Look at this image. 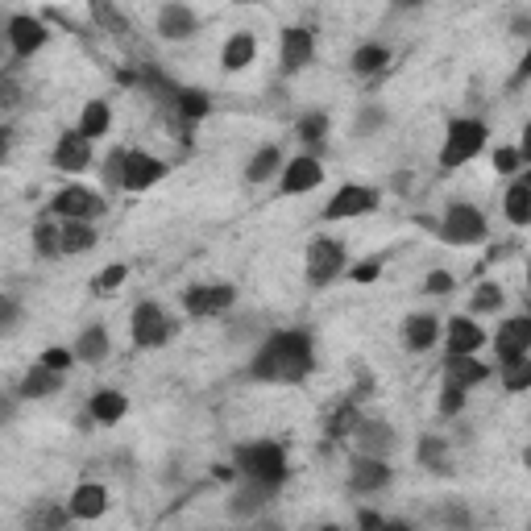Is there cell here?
Segmentation results:
<instances>
[{"label":"cell","instance_id":"bcb514c9","mask_svg":"<svg viewBox=\"0 0 531 531\" xmlns=\"http://www.w3.org/2000/svg\"><path fill=\"white\" fill-rule=\"evenodd\" d=\"M125 278H129V266H125V262H108V266L96 274V283H92V287H96V291H117V287L125 283Z\"/></svg>","mask_w":531,"mask_h":531},{"label":"cell","instance_id":"7dc6e473","mask_svg":"<svg viewBox=\"0 0 531 531\" xmlns=\"http://www.w3.org/2000/svg\"><path fill=\"white\" fill-rule=\"evenodd\" d=\"M38 361H42V366H50V370H59V374H67V370L75 366V353H71L67 345H50V349H46V353H42Z\"/></svg>","mask_w":531,"mask_h":531},{"label":"cell","instance_id":"b9f144b4","mask_svg":"<svg viewBox=\"0 0 531 531\" xmlns=\"http://www.w3.org/2000/svg\"><path fill=\"white\" fill-rule=\"evenodd\" d=\"M527 154L519 150V146H498L494 150V171L498 175H519V171H527Z\"/></svg>","mask_w":531,"mask_h":531},{"label":"cell","instance_id":"f35d334b","mask_svg":"<svg viewBox=\"0 0 531 531\" xmlns=\"http://www.w3.org/2000/svg\"><path fill=\"white\" fill-rule=\"evenodd\" d=\"M502 303H507V291H502V283H478V287H473V299H469V307L478 316L502 312Z\"/></svg>","mask_w":531,"mask_h":531},{"label":"cell","instance_id":"30bf717a","mask_svg":"<svg viewBox=\"0 0 531 531\" xmlns=\"http://www.w3.org/2000/svg\"><path fill=\"white\" fill-rule=\"evenodd\" d=\"M312 59H316V34L307 30V25H287L283 46H278V71H283V79L307 71Z\"/></svg>","mask_w":531,"mask_h":531},{"label":"cell","instance_id":"ab89813d","mask_svg":"<svg viewBox=\"0 0 531 531\" xmlns=\"http://www.w3.org/2000/svg\"><path fill=\"white\" fill-rule=\"evenodd\" d=\"M100 183H104V191H121V175H125V146H117V150H108L104 158H100Z\"/></svg>","mask_w":531,"mask_h":531},{"label":"cell","instance_id":"e575fe53","mask_svg":"<svg viewBox=\"0 0 531 531\" xmlns=\"http://www.w3.org/2000/svg\"><path fill=\"white\" fill-rule=\"evenodd\" d=\"M295 137L307 146V154H324V146H328V113H303L299 121H295Z\"/></svg>","mask_w":531,"mask_h":531},{"label":"cell","instance_id":"ba28073f","mask_svg":"<svg viewBox=\"0 0 531 531\" xmlns=\"http://www.w3.org/2000/svg\"><path fill=\"white\" fill-rule=\"evenodd\" d=\"M233 307H237V287H229V283H195L183 291V312L195 320L229 316Z\"/></svg>","mask_w":531,"mask_h":531},{"label":"cell","instance_id":"6f0895ef","mask_svg":"<svg viewBox=\"0 0 531 531\" xmlns=\"http://www.w3.org/2000/svg\"><path fill=\"white\" fill-rule=\"evenodd\" d=\"M390 187H395V191H407V187H411V171L395 175V179H390Z\"/></svg>","mask_w":531,"mask_h":531},{"label":"cell","instance_id":"f6af8a7d","mask_svg":"<svg viewBox=\"0 0 531 531\" xmlns=\"http://www.w3.org/2000/svg\"><path fill=\"white\" fill-rule=\"evenodd\" d=\"M17 324H21V303L0 291V337H13Z\"/></svg>","mask_w":531,"mask_h":531},{"label":"cell","instance_id":"d6986e66","mask_svg":"<svg viewBox=\"0 0 531 531\" xmlns=\"http://www.w3.org/2000/svg\"><path fill=\"white\" fill-rule=\"evenodd\" d=\"M440 337H444V349H449V353H478L490 341L486 328L473 316H453L449 324L440 328Z\"/></svg>","mask_w":531,"mask_h":531},{"label":"cell","instance_id":"681fc988","mask_svg":"<svg viewBox=\"0 0 531 531\" xmlns=\"http://www.w3.org/2000/svg\"><path fill=\"white\" fill-rule=\"evenodd\" d=\"M67 519H71L67 507H38V511H30V523L34 527H63Z\"/></svg>","mask_w":531,"mask_h":531},{"label":"cell","instance_id":"f5cc1de1","mask_svg":"<svg viewBox=\"0 0 531 531\" xmlns=\"http://www.w3.org/2000/svg\"><path fill=\"white\" fill-rule=\"evenodd\" d=\"M17 395H5V390H0V428H9L13 424V415H17Z\"/></svg>","mask_w":531,"mask_h":531},{"label":"cell","instance_id":"836d02e7","mask_svg":"<svg viewBox=\"0 0 531 531\" xmlns=\"http://www.w3.org/2000/svg\"><path fill=\"white\" fill-rule=\"evenodd\" d=\"M88 142H100V137L113 129V108H108V100H88L79 113V125H75Z\"/></svg>","mask_w":531,"mask_h":531},{"label":"cell","instance_id":"7bdbcfd3","mask_svg":"<svg viewBox=\"0 0 531 531\" xmlns=\"http://www.w3.org/2000/svg\"><path fill=\"white\" fill-rule=\"evenodd\" d=\"M382 125H386V108H382V104H366V108L357 113V121H353V133H357V137H374Z\"/></svg>","mask_w":531,"mask_h":531},{"label":"cell","instance_id":"816d5d0a","mask_svg":"<svg viewBox=\"0 0 531 531\" xmlns=\"http://www.w3.org/2000/svg\"><path fill=\"white\" fill-rule=\"evenodd\" d=\"M436 519H440V523H453V527H469V523H473L469 507H444V511H436Z\"/></svg>","mask_w":531,"mask_h":531},{"label":"cell","instance_id":"5bb4252c","mask_svg":"<svg viewBox=\"0 0 531 531\" xmlns=\"http://www.w3.org/2000/svg\"><path fill=\"white\" fill-rule=\"evenodd\" d=\"M390 482H395V469L382 457H366L357 453L349 461V494H382Z\"/></svg>","mask_w":531,"mask_h":531},{"label":"cell","instance_id":"484cf974","mask_svg":"<svg viewBox=\"0 0 531 531\" xmlns=\"http://www.w3.org/2000/svg\"><path fill=\"white\" fill-rule=\"evenodd\" d=\"M125 411H129V399L121 395L117 386H100L96 395L88 399V415H92V424H104V428L121 424V419H125Z\"/></svg>","mask_w":531,"mask_h":531},{"label":"cell","instance_id":"603a6c76","mask_svg":"<svg viewBox=\"0 0 531 531\" xmlns=\"http://www.w3.org/2000/svg\"><path fill=\"white\" fill-rule=\"evenodd\" d=\"M440 320L432 316V312H411L407 320H403V345L411 349V353H428V349H436V341H440Z\"/></svg>","mask_w":531,"mask_h":531},{"label":"cell","instance_id":"94428289","mask_svg":"<svg viewBox=\"0 0 531 531\" xmlns=\"http://www.w3.org/2000/svg\"><path fill=\"white\" fill-rule=\"evenodd\" d=\"M233 5H270V0H233Z\"/></svg>","mask_w":531,"mask_h":531},{"label":"cell","instance_id":"9f6ffc18","mask_svg":"<svg viewBox=\"0 0 531 531\" xmlns=\"http://www.w3.org/2000/svg\"><path fill=\"white\" fill-rule=\"evenodd\" d=\"M357 523H361V527H386V519H382V515H374V511H361V515H357Z\"/></svg>","mask_w":531,"mask_h":531},{"label":"cell","instance_id":"1f68e13d","mask_svg":"<svg viewBox=\"0 0 531 531\" xmlns=\"http://www.w3.org/2000/svg\"><path fill=\"white\" fill-rule=\"evenodd\" d=\"M386 67H390V50L378 46V42L357 46V50H353V59H349V71H353L357 79H378Z\"/></svg>","mask_w":531,"mask_h":531},{"label":"cell","instance_id":"9c48e42d","mask_svg":"<svg viewBox=\"0 0 531 531\" xmlns=\"http://www.w3.org/2000/svg\"><path fill=\"white\" fill-rule=\"evenodd\" d=\"M50 216H59V220H96V216H104V200H100V191H92V187L67 183L63 191L50 195Z\"/></svg>","mask_w":531,"mask_h":531},{"label":"cell","instance_id":"e0dca14e","mask_svg":"<svg viewBox=\"0 0 531 531\" xmlns=\"http://www.w3.org/2000/svg\"><path fill=\"white\" fill-rule=\"evenodd\" d=\"M195 30H200V17H195V9L183 5V0H166L158 9V34L166 42H187V38H195Z\"/></svg>","mask_w":531,"mask_h":531},{"label":"cell","instance_id":"6da1fadb","mask_svg":"<svg viewBox=\"0 0 531 531\" xmlns=\"http://www.w3.org/2000/svg\"><path fill=\"white\" fill-rule=\"evenodd\" d=\"M254 382L266 386H299L316 374V337L307 328H274L262 337V345L249 357Z\"/></svg>","mask_w":531,"mask_h":531},{"label":"cell","instance_id":"7c38bea8","mask_svg":"<svg viewBox=\"0 0 531 531\" xmlns=\"http://www.w3.org/2000/svg\"><path fill=\"white\" fill-rule=\"evenodd\" d=\"M324 183V162L316 154H295L278 171V195H307Z\"/></svg>","mask_w":531,"mask_h":531},{"label":"cell","instance_id":"7402d4cb","mask_svg":"<svg viewBox=\"0 0 531 531\" xmlns=\"http://www.w3.org/2000/svg\"><path fill=\"white\" fill-rule=\"evenodd\" d=\"M108 502H113V498H108V490L100 482H79L71 490V498H67V511H71V519L92 523V519H100L108 511Z\"/></svg>","mask_w":531,"mask_h":531},{"label":"cell","instance_id":"52a82bcc","mask_svg":"<svg viewBox=\"0 0 531 531\" xmlns=\"http://www.w3.org/2000/svg\"><path fill=\"white\" fill-rule=\"evenodd\" d=\"M382 204V191L378 187H366V183H345L332 191V200L324 204L320 220H328V225H337V220H357V216H370L378 212Z\"/></svg>","mask_w":531,"mask_h":531},{"label":"cell","instance_id":"44dd1931","mask_svg":"<svg viewBox=\"0 0 531 531\" xmlns=\"http://www.w3.org/2000/svg\"><path fill=\"white\" fill-rule=\"evenodd\" d=\"M274 494H278V486H266V482L245 478V486L233 490V498H229V515H233V519H254L258 511L270 507Z\"/></svg>","mask_w":531,"mask_h":531},{"label":"cell","instance_id":"cb8c5ba5","mask_svg":"<svg viewBox=\"0 0 531 531\" xmlns=\"http://www.w3.org/2000/svg\"><path fill=\"white\" fill-rule=\"evenodd\" d=\"M502 212H507V220L515 229L531 225V175L527 171L511 175V187H507V195H502Z\"/></svg>","mask_w":531,"mask_h":531},{"label":"cell","instance_id":"d4e9b609","mask_svg":"<svg viewBox=\"0 0 531 531\" xmlns=\"http://www.w3.org/2000/svg\"><path fill=\"white\" fill-rule=\"evenodd\" d=\"M63 378H67V374H59V370L42 366V361H34V366L25 370L21 386H17V399H50V395H59V390H63Z\"/></svg>","mask_w":531,"mask_h":531},{"label":"cell","instance_id":"74e56055","mask_svg":"<svg viewBox=\"0 0 531 531\" xmlns=\"http://www.w3.org/2000/svg\"><path fill=\"white\" fill-rule=\"evenodd\" d=\"M92 17L104 34H113V38H129V21L113 9V0H92Z\"/></svg>","mask_w":531,"mask_h":531},{"label":"cell","instance_id":"91938a15","mask_svg":"<svg viewBox=\"0 0 531 531\" xmlns=\"http://www.w3.org/2000/svg\"><path fill=\"white\" fill-rule=\"evenodd\" d=\"M395 5H403V9H415V5H424V0H395Z\"/></svg>","mask_w":531,"mask_h":531},{"label":"cell","instance_id":"7a4b0ae2","mask_svg":"<svg viewBox=\"0 0 531 531\" xmlns=\"http://www.w3.org/2000/svg\"><path fill=\"white\" fill-rule=\"evenodd\" d=\"M233 469L237 478H254V482H266V486H283L287 482V449L278 440H249V444H237L233 453Z\"/></svg>","mask_w":531,"mask_h":531},{"label":"cell","instance_id":"db71d44e","mask_svg":"<svg viewBox=\"0 0 531 531\" xmlns=\"http://www.w3.org/2000/svg\"><path fill=\"white\" fill-rule=\"evenodd\" d=\"M17 83L9 79V75H0V108H17Z\"/></svg>","mask_w":531,"mask_h":531},{"label":"cell","instance_id":"9a60e30c","mask_svg":"<svg viewBox=\"0 0 531 531\" xmlns=\"http://www.w3.org/2000/svg\"><path fill=\"white\" fill-rule=\"evenodd\" d=\"M50 166L63 175H83L92 171V142L83 137L79 129H67L59 142H54V154H50Z\"/></svg>","mask_w":531,"mask_h":531},{"label":"cell","instance_id":"3957f363","mask_svg":"<svg viewBox=\"0 0 531 531\" xmlns=\"http://www.w3.org/2000/svg\"><path fill=\"white\" fill-rule=\"evenodd\" d=\"M490 142V129L478 117H457L449 121V133H444L440 146V171H461L465 162H473Z\"/></svg>","mask_w":531,"mask_h":531},{"label":"cell","instance_id":"f907efd6","mask_svg":"<svg viewBox=\"0 0 531 531\" xmlns=\"http://www.w3.org/2000/svg\"><path fill=\"white\" fill-rule=\"evenodd\" d=\"M453 287H457V278H453L449 270H432V274L424 278V291L436 295V299H440V295H453Z\"/></svg>","mask_w":531,"mask_h":531},{"label":"cell","instance_id":"680465c9","mask_svg":"<svg viewBox=\"0 0 531 531\" xmlns=\"http://www.w3.org/2000/svg\"><path fill=\"white\" fill-rule=\"evenodd\" d=\"M5 154H9V133L0 129V162H5Z\"/></svg>","mask_w":531,"mask_h":531},{"label":"cell","instance_id":"8d00e7d4","mask_svg":"<svg viewBox=\"0 0 531 531\" xmlns=\"http://www.w3.org/2000/svg\"><path fill=\"white\" fill-rule=\"evenodd\" d=\"M357 419H361V411H357V399L341 403V407H337V415H328L324 436H328V440H345V436L357 428Z\"/></svg>","mask_w":531,"mask_h":531},{"label":"cell","instance_id":"60d3db41","mask_svg":"<svg viewBox=\"0 0 531 531\" xmlns=\"http://www.w3.org/2000/svg\"><path fill=\"white\" fill-rule=\"evenodd\" d=\"M34 254L38 258H63V249H59V225H54V220H38V225H34Z\"/></svg>","mask_w":531,"mask_h":531},{"label":"cell","instance_id":"11a10c76","mask_svg":"<svg viewBox=\"0 0 531 531\" xmlns=\"http://www.w3.org/2000/svg\"><path fill=\"white\" fill-rule=\"evenodd\" d=\"M511 34H515V38H527V34H531V17H527V13H519V17L511 21Z\"/></svg>","mask_w":531,"mask_h":531},{"label":"cell","instance_id":"ee69618b","mask_svg":"<svg viewBox=\"0 0 531 531\" xmlns=\"http://www.w3.org/2000/svg\"><path fill=\"white\" fill-rule=\"evenodd\" d=\"M465 403H469V390H461L457 382H444L440 386V415H461L465 411Z\"/></svg>","mask_w":531,"mask_h":531},{"label":"cell","instance_id":"2e32d148","mask_svg":"<svg viewBox=\"0 0 531 531\" xmlns=\"http://www.w3.org/2000/svg\"><path fill=\"white\" fill-rule=\"evenodd\" d=\"M46 42H50V30H46V21H42V17H34V13H17V17L9 21V46H13L17 59H34V54H38Z\"/></svg>","mask_w":531,"mask_h":531},{"label":"cell","instance_id":"ffe728a7","mask_svg":"<svg viewBox=\"0 0 531 531\" xmlns=\"http://www.w3.org/2000/svg\"><path fill=\"white\" fill-rule=\"evenodd\" d=\"M444 382H457L461 390H478L490 382V366L478 361V353H449L444 357Z\"/></svg>","mask_w":531,"mask_h":531},{"label":"cell","instance_id":"4fadbf2b","mask_svg":"<svg viewBox=\"0 0 531 531\" xmlns=\"http://www.w3.org/2000/svg\"><path fill=\"white\" fill-rule=\"evenodd\" d=\"M349 436H353V444H357V453H366V457L390 461V457H395V449H399V432L390 428L386 419H366V415H361L357 428H353Z\"/></svg>","mask_w":531,"mask_h":531},{"label":"cell","instance_id":"277c9868","mask_svg":"<svg viewBox=\"0 0 531 531\" xmlns=\"http://www.w3.org/2000/svg\"><path fill=\"white\" fill-rule=\"evenodd\" d=\"M129 337H133L137 349H162V345H171L179 337V320L166 316L162 303L142 299L133 307V316H129Z\"/></svg>","mask_w":531,"mask_h":531},{"label":"cell","instance_id":"ac0fdd59","mask_svg":"<svg viewBox=\"0 0 531 531\" xmlns=\"http://www.w3.org/2000/svg\"><path fill=\"white\" fill-rule=\"evenodd\" d=\"M531 353V316H511L498 324V337H494V357L498 361H511Z\"/></svg>","mask_w":531,"mask_h":531},{"label":"cell","instance_id":"8fae6325","mask_svg":"<svg viewBox=\"0 0 531 531\" xmlns=\"http://www.w3.org/2000/svg\"><path fill=\"white\" fill-rule=\"evenodd\" d=\"M166 166L158 154H150V150H125V175H121V191H150V187H158L162 179H166Z\"/></svg>","mask_w":531,"mask_h":531},{"label":"cell","instance_id":"f546056e","mask_svg":"<svg viewBox=\"0 0 531 531\" xmlns=\"http://www.w3.org/2000/svg\"><path fill=\"white\" fill-rule=\"evenodd\" d=\"M171 108L179 113L183 125H195V121H204V117L212 113V96H208L204 88H175Z\"/></svg>","mask_w":531,"mask_h":531},{"label":"cell","instance_id":"8992f818","mask_svg":"<svg viewBox=\"0 0 531 531\" xmlns=\"http://www.w3.org/2000/svg\"><path fill=\"white\" fill-rule=\"evenodd\" d=\"M349 266V249L337 237H316L303 254V274L312 287H332Z\"/></svg>","mask_w":531,"mask_h":531},{"label":"cell","instance_id":"c3c4849f","mask_svg":"<svg viewBox=\"0 0 531 531\" xmlns=\"http://www.w3.org/2000/svg\"><path fill=\"white\" fill-rule=\"evenodd\" d=\"M345 274L353 278V283H374V278L382 274V258L374 254V258H361L357 266H345Z\"/></svg>","mask_w":531,"mask_h":531},{"label":"cell","instance_id":"5b68a950","mask_svg":"<svg viewBox=\"0 0 531 531\" xmlns=\"http://www.w3.org/2000/svg\"><path fill=\"white\" fill-rule=\"evenodd\" d=\"M444 245H457V249H465V245H482L486 237H490V225H486V216H482V208H473V204H449V212H444L440 220H436V229H432Z\"/></svg>","mask_w":531,"mask_h":531},{"label":"cell","instance_id":"d6a6232c","mask_svg":"<svg viewBox=\"0 0 531 531\" xmlns=\"http://www.w3.org/2000/svg\"><path fill=\"white\" fill-rule=\"evenodd\" d=\"M278 171H283V150H278V146H262V150H254V158L245 162V183L262 187V183H270Z\"/></svg>","mask_w":531,"mask_h":531},{"label":"cell","instance_id":"83f0119b","mask_svg":"<svg viewBox=\"0 0 531 531\" xmlns=\"http://www.w3.org/2000/svg\"><path fill=\"white\" fill-rule=\"evenodd\" d=\"M254 54H258V38L249 30H237V34H229L225 46H220V67H225V71H245L249 63H254Z\"/></svg>","mask_w":531,"mask_h":531},{"label":"cell","instance_id":"d590c367","mask_svg":"<svg viewBox=\"0 0 531 531\" xmlns=\"http://www.w3.org/2000/svg\"><path fill=\"white\" fill-rule=\"evenodd\" d=\"M498 378H502V390L507 395H523L531 390V357H511V361H498Z\"/></svg>","mask_w":531,"mask_h":531},{"label":"cell","instance_id":"4dcf8cb0","mask_svg":"<svg viewBox=\"0 0 531 531\" xmlns=\"http://www.w3.org/2000/svg\"><path fill=\"white\" fill-rule=\"evenodd\" d=\"M108 349H113V341H108V328L104 324H88L79 332V341H75V361H88V366H100V361L108 357Z\"/></svg>","mask_w":531,"mask_h":531},{"label":"cell","instance_id":"4316f807","mask_svg":"<svg viewBox=\"0 0 531 531\" xmlns=\"http://www.w3.org/2000/svg\"><path fill=\"white\" fill-rule=\"evenodd\" d=\"M96 241H100V233L92 220H59V249L67 258L88 254V249H96Z\"/></svg>","mask_w":531,"mask_h":531},{"label":"cell","instance_id":"f1b7e54d","mask_svg":"<svg viewBox=\"0 0 531 531\" xmlns=\"http://www.w3.org/2000/svg\"><path fill=\"white\" fill-rule=\"evenodd\" d=\"M415 461L424 465L428 473H453V461H449V440L436 436V432H424L415 444Z\"/></svg>","mask_w":531,"mask_h":531}]
</instances>
